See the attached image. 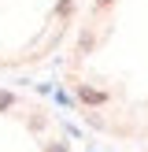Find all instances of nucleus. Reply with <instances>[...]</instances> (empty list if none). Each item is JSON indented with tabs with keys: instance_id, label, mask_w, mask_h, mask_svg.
Segmentation results:
<instances>
[{
	"instance_id": "nucleus-2",
	"label": "nucleus",
	"mask_w": 148,
	"mask_h": 152,
	"mask_svg": "<svg viewBox=\"0 0 148 152\" xmlns=\"http://www.w3.org/2000/svg\"><path fill=\"white\" fill-rule=\"evenodd\" d=\"M4 108H11V93H0V111Z\"/></svg>"
},
{
	"instance_id": "nucleus-3",
	"label": "nucleus",
	"mask_w": 148,
	"mask_h": 152,
	"mask_svg": "<svg viewBox=\"0 0 148 152\" xmlns=\"http://www.w3.org/2000/svg\"><path fill=\"white\" fill-rule=\"evenodd\" d=\"M48 152H67V148H63V145H52V148H48Z\"/></svg>"
},
{
	"instance_id": "nucleus-1",
	"label": "nucleus",
	"mask_w": 148,
	"mask_h": 152,
	"mask_svg": "<svg viewBox=\"0 0 148 152\" xmlns=\"http://www.w3.org/2000/svg\"><path fill=\"white\" fill-rule=\"evenodd\" d=\"M78 96H81L85 104H104V100H107V96H104L100 89H78Z\"/></svg>"
},
{
	"instance_id": "nucleus-4",
	"label": "nucleus",
	"mask_w": 148,
	"mask_h": 152,
	"mask_svg": "<svg viewBox=\"0 0 148 152\" xmlns=\"http://www.w3.org/2000/svg\"><path fill=\"white\" fill-rule=\"evenodd\" d=\"M96 4H100V7H104V4H111V0H96Z\"/></svg>"
}]
</instances>
